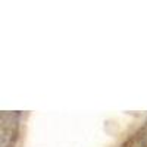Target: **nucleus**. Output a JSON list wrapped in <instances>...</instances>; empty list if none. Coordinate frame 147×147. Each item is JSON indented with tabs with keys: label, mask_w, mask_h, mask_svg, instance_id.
<instances>
[{
	"label": "nucleus",
	"mask_w": 147,
	"mask_h": 147,
	"mask_svg": "<svg viewBox=\"0 0 147 147\" xmlns=\"http://www.w3.org/2000/svg\"><path fill=\"white\" fill-rule=\"evenodd\" d=\"M116 147H147V119L128 132Z\"/></svg>",
	"instance_id": "1"
}]
</instances>
